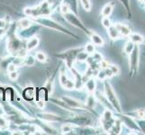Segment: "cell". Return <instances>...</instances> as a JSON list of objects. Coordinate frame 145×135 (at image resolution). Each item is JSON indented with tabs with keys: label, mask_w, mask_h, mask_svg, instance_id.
<instances>
[{
	"label": "cell",
	"mask_w": 145,
	"mask_h": 135,
	"mask_svg": "<svg viewBox=\"0 0 145 135\" xmlns=\"http://www.w3.org/2000/svg\"><path fill=\"white\" fill-rule=\"evenodd\" d=\"M118 1L123 5V6L124 7V8H125L126 12H127L128 18L132 19L133 13H132V9H131V5H130V0H118Z\"/></svg>",
	"instance_id": "obj_9"
},
{
	"label": "cell",
	"mask_w": 145,
	"mask_h": 135,
	"mask_svg": "<svg viewBox=\"0 0 145 135\" xmlns=\"http://www.w3.org/2000/svg\"><path fill=\"white\" fill-rule=\"evenodd\" d=\"M19 25L21 28L23 29H25V28H28L30 25H31V21L28 19H22L21 21L19 22Z\"/></svg>",
	"instance_id": "obj_16"
},
{
	"label": "cell",
	"mask_w": 145,
	"mask_h": 135,
	"mask_svg": "<svg viewBox=\"0 0 145 135\" xmlns=\"http://www.w3.org/2000/svg\"><path fill=\"white\" fill-rule=\"evenodd\" d=\"M130 41L133 42L136 45H141L145 43V37H143L142 34L137 33H132L131 35L129 36Z\"/></svg>",
	"instance_id": "obj_5"
},
{
	"label": "cell",
	"mask_w": 145,
	"mask_h": 135,
	"mask_svg": "<svg viewBox=\"0 0 145 135\" xmlns=\"http://www.w3.org/2000/svg\"><path fill=\"white\" fill-rule=\"evenodd\" d=\"M113 9H114V7L112 4H106V6H105L102 9L101 11V14L102 16H105V17H109L110 16H111V14L113 12Z\"/></svg>",
	"instance_id": "obj_8"
},
{
	"label": "cell",
	"mask_w": 145,
	"mask_h": 135,
	"mask_svg": "<svg viewBox=\"0 0 145 135\" xmlns=\"http://www.w3.org/2000/svg\"><path fill=\"white\" fill-rule=\"evenodd\" d=\"M9 78L12 79V80H16L18 78V73L16 71H13V72H9Z\"/></svg>",
	"instance_id": "obj_23"
},
{
	"label": "cell",
	"mask_w": 145,
	"mask_h": 135,
	"mask_svg": "<svg viewBox=\"0 0 145 135\" xmlns=\"http://www.w3.org/2000/svg\"><path fill=\"white\" fill-rule=\"evenodd\" d=\"M85 49H86V52L88 54H92L95 52V45L93 43H88Z\"/></svg>",
	"instance_id": "obj_18"
},
{
	"label": "cell",
	"mask_w": 145,
	"mask_h": 135,
	"mask_svg": "<svg viewBox=\"0 0 145 135\" xmlns=\"http://www.w3.org/2000/svg\"><path fill=\"white\" fill-rule=\"evenodd\" d=\"M36 59H38L39 61H41V62H45L46 59H47V57H46V55L44 54L43 52H38L36 54Z\"/></svg>",
	"instance_id": "obj_20"
},
{
	"label": "cell",
	"mask_w": 145,
	"mask_h": 135,
	"mask_svg": "<svg viewBox=\"0 0 145 135\" xmlns=\"http://www.w3.org/2000/svg\"><path fill=\"white\" fill-rule=\"evenodd\" d=\"M135 122L142 133L145 134V119H136Z\"/></svg>",
	"instance_id": "obj_13"
},
{
	"label": "cell",
	"mask_w": 145,
	"mask_h": 135,
	"mask_svg": "<svg viewBox=\"0 0 145 135\" xmlns=\"http://www.w3.org/2000/svg\"><path fill=\"white\" fill-rule=\"evenodd\" d=\"M134 46H135V44H134L133 42L131 41H128L125 45H124V47H123V52L125 54L129 55L130 53H131L133 51V49H134Z\"/></svg>",
	"instance_id": "obj_11"
},
{
	"label": "cell",
	"mask_w": 145,
	"mask_h": 135,
	"mask_svg": "<svg viewBox=\"0 0 145 135\" xmlns=\"http://www.w3.org/2000/svg\"><path fill=\"white\" fill-rule=\"evenodd\" d=\"M105 91H106V98L108 100V102L111 104V106L116 111L119 113H122V106L120 104L119 99L116 96V92L108 81H105Z\"/></svg>",
	"instance_id": "obj_1"
},
{
	"label": "cell",
	"mask_w": 145,
	"mask_h": 135,
	"mask_svg": "<svg viewBox=\"0 0 145 135\" xmlns=\"http://www.w3.org/2000/svg\"><path fill=\"white\" fill-rule=\"evenodd\" d=\"M107 33H108V36L109 38L113 40V41H116V40H119L123 38L121 36V34L119 33V32L117 31V29L114 27V25H112L107 28Z\"/></svg>",
	"instance_id": "obj_6"
},
{
	"label": "cell",
	"mask_w": 145,
	"mask_h": 135,
	"mask_svg": "<svg viewBox=\"0 0 145 135\" xmlns=\"http://www.w3.org/2000/svg\"><path fill=\"white\" fill-rule=\"evenodd\" d=\"M138 1H139V2H141V3H142V0H138Z\"/></svg>",
	"instance_id": "obj_29"
},
{
	"label": "cell",
	"mask_w": 145,
	"mask_h": 135,
	"mask_svg": "<svg viewBox=\"0 0 145 135\" xmlns=\"http://www.w3.org/2000/svg\"><path fill=\"white\" fill-rule=\"evenodd\" d=\"M7 70L8 72H13V71H16V66L14 64H10L7 67Z\"/></svg>",
	"instance_id": "obj_25"
},
{
	"label": "cell",
	"mask_w": 145,
	"mask_h": 135,
	"mask_svg": "<svg viewBox=\"0 0 145 135\" xmlns=\"http://www.w3.org/2000/svg\"><path fill=\"white\" fill-rule=\"evenodd\" d=\"M38 43H39V40L36 37H33L31 40H29V42L27 43V49H28V51H32V50H33L34 48H36Z\"/></svg>",
	"instance_id": "obj_12"
},
{
	"label": "cell",
	"mask_w": 145,
	"mask_h": 135,
	"mask_svg": "<svg viewBox=\"0 0 145 135\" xmlns=\"http://www.w3.org/2000/svg\"><path fill=\"white\" fill-rule=\"evenodd\" d=\"M87 88L88 90L90 93H93L95 91V89H96V83H95V80H93V79H90V80H88L87 82Z\"/></svg>",
	"instance_id": "obj_15"
},
{
	"label": "cell",
	"mask_w": 145,
	"mask_h": 135,
	"mask_svg": "<svg viewBox=\"0 0 145 135\" xmlns=\"http://www.w3.org/2000/svg\"><path fill=\"white\" fill-rule=\"evenodd\" d=\"M98 78L100 79V80H102V81L106 80V78H106V73H105V71H104V69L98 73Z\"/></svg>",
	"instance_id": "obj_22"
},
{
	"label": "cell",
	"mask_w": 145,
	"mask_h": 135,
	"mask_svg": "<svg viewBox=\"0 0 145 135\" xmlns=\"http://www.w3.org/2000/svg\"><path fill=\"white\" fill-rule=\"evenodd\" d=\"M4 33H5V31H4L2 28H0V36L4 35Z\"/></svg>",
	"instance_id": "obj_27"
},
{
	"label": "cell",
	"mask_w": 145,
	"mask_h": 135,
	"mask_svg": "<svg viewBox=\"0 0 145 135\" xmlns=\"http://www.w3.org/2000/svg\"><path fill=\"white\" fill-rule=\"evenodd\" d=\"M124 114H126L129 117H131L134 120L136 119H145V108H140L133 110V111L125 113Z\"/></svg>",
	"instance_id": "obj_4"
},
{
	"label": "cell",
	"mask_w": 145,
	"mask_h": 135,
	"mask_svg": "<svg viewBox=\"0 0 145 135\" xmlns=\"http://www.w3.org/2000/svg\"><path fill=\"white\" fill-rule=\"evenodd\" d=\"M142 3H144V4H145V0H142Z\"/></svg>",
	"instance_id": "obj_28"
},
{
	"label": "cell",
	"mask_w": 145,
	"mask_h": 135,
	"mask_svg": "<svg viewBox=\"0 0 145 135\" xmlns=\"http://www.w3.org/2000/svg\"><path fill=\"white\" fill-rule=\"evenodd\" d=\"M91 41L94 45H97V46H104L105 41L104 39L99 35L97 33H92L91 34Z\"/></svg>",
	"instance_id": "obj_7"
},
{
	"label": "cell",
	"mask_w": 145,
	"mask_h": 135,
	"mask_svg": "<svg viewBox=\"0 0 145 135\" xmlns=\"http://www.w3.org/2000/svg\"><path fill=\"white\" fill-rule=\"evenodd\" d=\"M102 24H103V26L105 27V28H108V27H110L112 25V23H111V21H110V19H109V17H103V19H102Z\"/></svg>",
	"instance_id": "obj_19"
},
{
	"label": "cell",
	"mask_w": 145,
	"mask_h": 135,
	"mask_svg": "<svg viewBox=\"0 0 145 135\" xmlns=\"http://www.w3.org/2000/svg\"><path fill=\"white\" fill-rule=\"evenodd\" d=\"M80 2H81V5H82L83 8L86 10V11H88V12L90 11L91 7H92L90 0H80Z\"/></svg>",
	"instance_id": "obj_14"
},
{
	"label": "cell",
	"mask_w": 145,
	"mask_h": 135,
	"mask_svg": "<svg viewBox=\"0 0 145 135\" xmlns=\"http://www.w3.org/2000/svg\"><path fill=\"white\" fill-rule=\"evenodd\" d=\"M129 71L130 76L134 78L138 73L139 64H140V47L139 45L134 46L133 51L129 55Z\"/></svg>",
	"instance_id": "obj_2"
},
{
	"label": "cell",
	"mask_w": 145,
	"mask_h": 135,
	"mask_svg": "<svg viewBox=\"0 0 145 135\" xmlns=\"http://www.w3.org/2000/svg\"><path fill=\"white\" fill-rule=\"evenodd\" d=\"M110 68V70L112 71L113 75L114 76V75H118L120 73V68L118 66H116V65H114V64H111V65H109V67Z\"/></svg>",
	"instance_id": "obj_17"
},
{
	"label": "cell",
	"mask_w": 145,
	"mask_h": 135,
	"mask_svg": "<svg viewBox=\"0 0 145 135\" xmlns=\"http://www.w3.org/2000/svg\"><path fill=\"white\" fill-rule=\"evenodd\" d=\"M71 126H69V125H64L63 127H62V131L64 132H71Z\"/></svg>",
	"instance_id": "obj_26"
},
{
	"label": "cell",
	"mask_w": 145,
	"mask_h": 135,
	"mask_svg": "<svg viewBox=\"0 0 145 135\" xmlns=\"http://www.w3.org/2000/svg\"><path fill=\"white\" fill-rule=\"evenodd\" d=\"M114 27L117 29V31L121 34L122 37L129 38V36L131 35L132 29L128 25H126V24L122 23H114Z\"/></svg>",
	"instance_id": "obj_3"
},
{
	"label": "cell",
	"mask_w": 145,
	"mask_h": 135,
	"mask_svg": "<svg viewBox=\"0 0 145 135\" xmlns=\"http://www.w3.org/2000/svg\"><path fill=\"white\" fill-rule=\"evenodd\" d=\"M61 12L63 14H68L69 12V7L68 5H66V4L62 5L61 6Z\"/></svg>",
	"instance_id": "obj_24"
},
{
	"label": "cell",
	"mask_w": 145,
	"mask_h": 135,
	"mask_svg": "<svg viewBox=\"0 0 145 135\" xmlns=\"http://www.w3.org/2000/svg\"><path fill=\"white\" fill-rule=\"evenodd\" d=\"M64 101L66 102L68 104H69L72 107H82V104L80 102H78L77 101V100H75V99H71V98H69V97H64Z\"/></svg>",
	"instance_id": "obj_10"
},
{
	"label": "cell",
	"mask_w": 145,
	"mask_h": 135,
	"mask_svg": "<svg viewBox=\"0 0 145 135\" xmlns=\"http://www.w3.org/2000/svg\"><path fill=\"white\" fill-rule=\"evenodd\" d=\"M142 55H143V56H145V53H143V54H142Z\"/></svg>",
	"instance_id": "obj_30"
},
{
	"label": "cell",
	"mask_w": 145,
	"mask_h": 135,
	"mask_svg": "<svg viewBox=\"0 0 145 135\" xmlns=\"http://www.w3.org/2000/svg\"><path fill=\"white\" fill-rule=\"evenodd\" d=\"M109 65H110V64L108 63V61H105V59H102V61H100V67H101L102 69L107 68L109 67Z\"/></svg>",
	"instance_id": "obj_21"
}]
</instances>
